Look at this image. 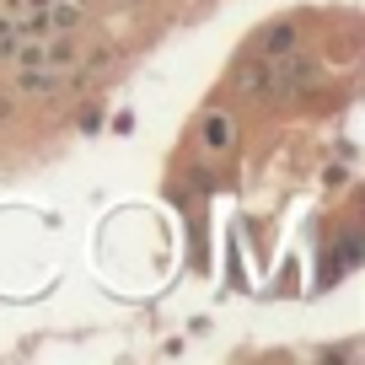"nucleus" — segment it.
I'll return each instance as SVG.
<instances>
[{"instance_id": "3", "label": "nucleus", "mask_w": 365, "mask_h": 365, "mask_svg": "<svg viewBox=\"0 0 365 365\" xmlns=\"http://www.w3.org/2000/svg\"><path fill=\"white\" fill-rule=\"evenodd\" d=\"M205 145H215V150H220V145H231V124H226L220 113H215V118H205Z\"/></svg>"}, {"instance_id": "1", "label": "nucleus", "mask_w": 365, "mask_h": 365, "mask_svg": "<svg viewBox=\"0 0 365 365\" xmlns=\"http://www.w3.org/2000/svg\"><path fill=\"white\" fill-rule=\"evenodd\" d=\"M59 81H65V70H43V65H16L11 76V91L16 97H54Z\"/></svg>"}, {"instance_id": "4", "label": "nucleus", "mask_w": 365, "mask_h": 365, "mask_svg": "<svg viewBox=\"0 0 365 365\" xmlns=\"http://www.w3.org/2000/svg\"><path fill=\"white\" fill-rule=\"evenodd\" d=\"M16 38H22V27L11 22V16H0V59H11V48H16Z\"/></svg>"}, {"instance_id": "2", "label": "nucleus", "mask_w": 365, "mask_h": 365, "mask_svg": "<svg viewBox=\"0 0 365 365\" xmlns=\"http://www.w3.org/2000/svg\"><path fill=\"white\" fill-rule=\"evenodd\" d=\"M290 48H296V27H269V33H263V43H258V54L263 59H279V54H290Z\"/></svg>"}]
</instances>
